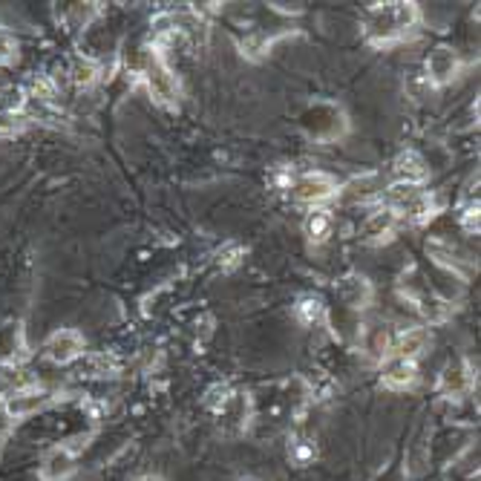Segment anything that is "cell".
<instances>
[{"mask_svg":"<svg viewBox=\"0 0 481 481\" xmlns=\"http://www.w3.org/2000/svg\"><path fill=\"white\" fill-rule=\"evenodd\" d=\"M418 21V9L416 4H380L369 9L363 32L375 46H389L407 38V32L416 26Z\"/></svg>","mask_w":481,"mask_h":481,"instance_id":"obj_1","label":"cell"},{"mask_svg":"<svg viewBox=\"0 0 481 481\" xmlns=\"http://www.w3.org/2000/svg\"><path fill=\"white\" fill-rule=\"evenodd\" d=\"M300 127L314 142H335L346 133V115L338 104L318 102L300 115Z\"/></svg>","mask_w":481,"mask_h":481,"instance_id":"obj_2","label":"cell"},{"mask_svg":"<svg viewBox=\"0 0 481 481\" xmlns=\"http://www.w3.org/2000/svg\"><path fill=\"white\" fill-rule=\"evenodd\" d=\"M289 193L294 202H300V205H320L326 199L338 196V179L323 171H309L291 179Z\"/></svg>","mask_w":481,"mask_h":481,"instance_id":"obj_3","label":"cell"},{"mask_svg":"<svg viewBox=\"0 0 481 481\" xmlns=\"http://www.w3.org/2000/svg\"><path fill=\"white\" fill-rule=\"evenodd\" d=\"M144 84L159 104H176L179 102V81L156 53L144 64Z\"/></svg>","mask_w":481,"mask_h":481,"instance_id":"obj_4","label":"cell"},{"mask_svg":"<svg viewBox=\"0 0 481 481\" xmlns=\"http://www.w3.org/2000/svg\"><path fill=\"white\" fill-rule=\"evenodd\" d=\"M84 355V335L75 329H58L55 335H49L44 343V358L53 363H73L75 358Z\"/></svg>","mask_w":481,"mask_h":481,"instance_id":"obj_5","label":"cell"},{"mask_svg":"<svg viewBox=\"0 0 481 481\" xmlns=\"http://www.w3.org/2000/svg\"><path fill=\"white\" fill-rule=\"evenodd\" d=\"M461 73V61L456 55V49L450 46H436L433 53L427 55V81L433 87H444L456 81Z\"/></svg>","mask_w":481,"mask_h":481,"instance_id":"obj_6","label":"cell"},{"mask_svg":"<svg viewBox=\"0 0 481 481\" xmlns=\"http://www.w3.org/2000/svg\"><path fill=\"white\" fill-rule=\"evenodd\" d=\"M429 343V331L421 329V326H412V329H404L398 331L389 343V358H398V360H416Z\"/></svg>","mask_w":481,"mask_h":481,"instance_id":"obj_7","label":"cell"},{"mask_svg":"<svg viewBox=\"0 0 481 481\" xmlns=\"http://www.w3.org/2000/svg\"><path fill=\"white\" fill-rule=\"evenodd\" d=\"M395 228H398V217L392 211L380 208L375 213H369L367 222H363V231H360V240L369 242V245H380L395 237Z\"/></svg>","mask_w":481,"mask_h":481,"instance_id":"obj_8","label":"cell"},{"mask_svg":"<svg viewBox=\"0 0 481 481\" xmlns=\"http://www.w3.org/2000/svg\"><path fill=\"white\" fill-rule=\"evenodd\" d=\"M338 297L349 309H367L372 303V286L360 274H349L338 283Z\"/></svg>","mask_w":481,"mask_h":481,"instance_id":"obj_9","label":"cell"},{"mask_svg":"<svg viewBox=\"0 0 481 481\" xmlns=\"http://www.w3.org/2000/svg\"><path fill=\"white\" fill-rule=\"evenodd\" d=\"M392 171H395L398 182H407V185H421V182L429 176L427 162H424L421 153H416V151H404L401 156L395 159Z\"/></svg>","mask_w":481,"mask_h":481,"instance_id":"obj_10","label":"cell"},{"mask_svg":"<svg viewBox=\"0 0 481 481\" xmlns=\"http://www.w3.org/2000/svg\"><path fill=\"white\" fill-rule=\"evenodd\" d=\"M46 404H49V392H44V389H21V392L9 395L6 409H9L12 418H24V416H32V412H38Z\"/></svg>","mask_w":481,"mask_h":481,"instance_id":"obj_11","label":"cell"},{"mask_svg":"<svg viewBox=\"0 0 481 481\" xmlns=\"http://www.w3.org/2000/svg\"><path fill=\"white\" fill-rule=\"evenodd\" d=\"M418 380V367L416 360H398L392 358L389 367L384 369V387L395 389V392H404Z\"/></svg>","mask_w":481,"mask_h":481,"instance_id":"obj_12","label":"cell"},{"mask_svg":"<svg viewBox=\"0 0 481 481\" xmlns=\"http://www.w3.org/2000/svg\"><path fill=\"white\" fill-rule=\"evenodd\" d=\"M470 387H473V375L464 363H450V367L441 372V392L444 395H464Z\"/></svg>","mask_w":481,"mask_h":481,"instance_id":"obj_13","label":"cell"},{"mask_svg":"<svg viewBox=\"0 0 481 481\" xmlns=\"http://www.w3.org/2000/svg\"><path fill=\"white\" fill-rule=\"evenodd\" d=\"M24 358V331L18 323L0 326V360H18Z\"/></svg>","mask_w":481,"mask_h":481,"instance_id":"obj_14","label":"cell"},{"mask_svg":"<svg viewBox=\"0 0 481 481\" xmlns=\"http://www.w3.org/2000/svg\"><path fill=\"white\" fill-rule=\"evenodd\" d=\"M331 228H335V217H331V211L323 208H314L306 220V237L311 242H323L331 237Z\"/></svg>","mask_w":481,"mask_h":481,"instance_id":"obj_15","label":"cell"},{"mask_svg":"<svg viewBox=\"0 0 481 481\" xmlns=\"http://www.w3.org/2000/svg\"><path fill=\"white\" fill-rule=\"evenodd\" d=\"M70 75H73V81H75L78 87H90L93 81L98 78V66H95L90 58H75Z\"/></svg>","mask_w":481,"mask_h":481,"instance_id":"obj_16","label":"cell"},{"mask_svg":"<svg viewBox=\"0 0 481 481\" xmlns=\"http://www.w3.org/2000/svg\"><path fill=\"white\" fill-rule=\"evenodd\" d=\"M15 58H18V41H15L9 29L0 26V66L12 64Z\"/></svg>","mask_w":481,"mask_h":481,"instance_id":"obj_17","label":"cell"},{"mask_svg":"<svg viewBox=\"0 0 481 481\" xmlns=\"http://www.w3.org/2000/svg\"><path fill=\"white\" fill-rule=\"evenodd\" d=\"M297 314H300L303 323H314L323 318V303L320 300H311V297H306V300H300V306H297Z\"/></svg>","mask_w":481,"mask_h":481,"instance_id":"obj_18","label":"cell"},{"mask_svg":"<svg viewBox=\"0 0 481 481\" xmlns=\"http://www.w3.org/2000/svg\"><path fill=\"white\" fill-rule=\"evenodd\" d=\"M66 470H70V453L55 450L53 458L46 461V476H64Z\"/></svg>","mask_w":481,"mask_h":481,"instance_id":"obj_19","label":"cell"},{"mask_svg":"<svg viewBox=\"0 0 481 481\" xmlns=\"http://www.w3.org/2000/svg\"><path fill=\"white\" fill-rule=\"evenodd\" d=\"M136 481H159V478H153V476H144V478H136Z\"/></svg>","mask_w":481,"mask_h":481,"instance_id":"obj_20","label":"cell"}]
</instances>
